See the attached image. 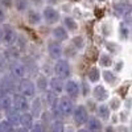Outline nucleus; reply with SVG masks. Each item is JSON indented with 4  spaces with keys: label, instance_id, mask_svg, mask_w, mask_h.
Instances as JSON below:
<instances>
[{
    "label": "nucleus",
    "instance_id": "c756f323",
    "mask_svg": "<svg viewBox=\"0 0 132 132\" xmlns=\"http://www.w3.org/2000/svg\"><path fill=\"white\" fill-rule=\"evenodd\" d=\"M15 126L11 124L7 119L0 120V132H15Z\"/></svg>",
    "mask_w": 132,
    "mask_h": 132
},
{
    "label": "nucleus",
    "instance_id": "39448f33",
    "mask_svg": "<svg viewBox=\"0 0 132 132\" xmlns=\"http://www.w3.org/2000/svg\"><path fill=\"white\" fill-rule=\"evenodd\" d=\"M17 91L21 93L23 95H25L29 99L35 98L36 94H37V89H36L35 81H32L30 78H27V77L23 78V79H20L19 83H17Z\"/></svg>",
    "mask_w": 132,
    "mask_h": 132
},
{
    "label": "nucleus",
    "instance_id": "b1692460",
    "mask_svg": "<svg viewBox=\"0 0 132 132\" xmlns=\"http://www.w3.org/2000/svg\"><path fill=\"white\" fill-rule=\"evenodd\" d=\"M45 99H46V104H48V107L53 111V110L57 107V103H58L60 95H57L56 93H53V91L48 90V91L45 93Z\"/></svg>",
    "mask_w": 132,
    "mask_h": 132
},
{
    "label": "nucleus",
    "instance_id": "f03ea898",
    "mask_svg": "<svg viewBox=\"0 0 132 132\" xmlns=\"http://www.w3.org/2000/svg\"><path fill=\"white\" fill-rule=\"evenodd\" d=\"M53 73L56 77H60L63 81L71 78V73H73V68H71V63L68 58H60L57 61H54L53 65Z\"/></svg>",
    "mask_w": 132,
    "mask_h": 132
},
{
    "label": "nucleus",
    "instance_id": "a211bd4d",
    "mask_svg": "<svg viewBox=\"0 0 132 132\" xmlns=\"http://www.w3.org/2000/svg\"><path fill=\"white\" fill-rule=\"evenodd\" d=\"M62 25L68 29L69 33H74V32H78L79 29V24H78V21H77L73 16L70 15H66L62 17Z\"/></svg>",
    "mask_w": 132,
    "mask_h": 132
},
{
    "label": "nucleus",
    "instance_id": "ea45409f",
    "mask_svg": "<svg viewBox=\"0 0 132 132\" xmlns=\"http://www.w3.org/2000/svg\"><path fill=\"white\" fill-rule=\"evenodd\" d=\"M3 44V24H0V45Z\"/></svg>",
    "mask_w": 132,
    "mask_h": 132
},
{
    "label": "nucleus",
    "instance_id": "1a4fd4ad",
    "mask_svg": "<svg viewBox=\"0 0 132 132\" xmlns=\"http://www.w3.org/2000/svg\"><path fill=\"white\" fill-rule=\"evenodd\" d=\"M12 106L16 110H19L20 112H27V111H29V108H30V101H29V98H27L25 95L16 91V93L12 94Z\"/></svg>",
    "mask_w": 132,
    "mask_h": 132
},
{
    "label": "nucleus",
    "instance_id": "2f4dec72",
    "mask_svg": "<svg viewBox=\"0 0 132 132\" xmlns=\"http://www.w3.org/2000/svg\"><path fill=\"white\" fill-rule=\"evenodd\" d=\"M90 93H91V89H90L89 83H87V82H82L81 83V94L83 96H86V95H89Z\"/></svg>",
    "mask_w": 132,
    "mask_h": 132
},
{
    "label": "nucleus",
    "instance_id": "ddd939ff",
    "mask_svg": "<svg viewBox=\"0 0 132 132\" xmlns=\"http://www.w3.org/2000/svg\"><path fill=\"white\" fill-rule=\"evenodd\" d=\"M52 38L57 40L60 42H65V41L70 40V33L68 32V29H66L62 24H57L52 29Z\"/></svg>",
    "mask_w": 132,
    "mask_h": 132
},
{
    "label": "nucleus",
    "instance_id": "bb28decb",
    "mask_svg": "<svg viewBox=\"0 0 132 132\" xmlns=\"http://www.w3.org/2000/svg\"><path fill=\"white\" fill-rule=\"evenodd\" d=\"M70 44L78 52H81L85 48V45H86V40H85V37L82 35H75V36H73L70 38Z\"/></svg>",
    "mask_w": 132,
    "mask_h": 132
},
{
    "label": "nucleus",
    "instance_id": "dca6fc26",
    "mask_svg": "<svg viewBox=\"0 0 132 132\" xmlns=\"http://www.w3.org/2000/svg\"><path fill=\"white\" fill-rule=\"evenodd\" d=\"M35 85H36L37 93H46L49 90V77H46V74L44 73H38L36 77Z\"/></svg>",
    "mask_w": 132,
    "mask_h": 132
},
{
    "label": "nucleus",
    "instance_id": "6ab92c4d",
    "mask_svg": "<svg viewBox=\"0 0 132 132\" xmlns=\"http://www.w3.org/2000/svg\"><path fill=\"white\" fill-rule=\"evenodd\" d=\"M86 128L89 132H101L103 126H102V122L99 118H95V116H90L89 120L86 122Z\"/></svg>",
    "mask_w": 132,
    "mask_h": 132
},
{
    "label": "nucleus",
    "instance_id": "2eb2a0df",
    "mask_svg": "<svg viewBox=\"0 0 132 132\" xmlns=\"http://www.w3.org/2000/svg\"><path fill=\"white\" fill-rule=\"evenodd\" d=\"M91 95L94 98V101L103 103L104 101H107L108 98V91L103 85H95L91 89Z\"/></svg>",
    "mask_w": 132,
    "mask_h": 132
},
{
    "label": "nucleus",
    "instance_id": "a19ab883",
    "mask_svg": "<svg viewBox=\"0 0 132 132\" xmlns=\"http://www.w3.org/2000/svg\"><path fill=\"white\" fill-rule=\"evenodd\" d=\"M77 132H89V131H87V128H79Z\"/></svg>",
    "mask_w": 132,
    "mask_h": 132
},
{
    "label": "nucleus",
    "instance_id": "9d476101",
    "mask_svg": "<svg viewBox=\"0 0 132 132\" xmlns=\"http://www.w3.org/2000/svg\"><path fill=\"white\" fill-rule=\"evenodd\" d=\"M63 93L74 101V99H77L81 95V83L78 81L73 79V78L66 79L65 81V91Z\"/></svg>",
    "mask_w": 132,
    "mask_h": 132
},
{
    "label": "nucleus",
    "instance_id": "f3484780",
    "mask_svg": "<svg viewBox=\"0 0 132 132\" xmlns=\"http://www.w3.org/2000/svg\"><path fill=\"white\" fill-rule=\"evenodd\" d=\"M4 115H5V119L11 124H13L15 127H19L20 126V119H21V112L19 110H16L13 106L8 108L7 111H4Z\"/></svg>",
    "mask_w": 132,
    "mask_h": 132
},
{
    "label": "nucleus",
    "instance_id": "9b49d317",
    "mask_svg": "<svg viewBox=\"0 0 132 132\" xmlns=\"http://www.w3.org/2000/svg\"><path fill=\"white\" fill-rule=\"evenodd\" d=\"M89 111H87L86 106L83 104H78L75 106L74 111H73V119L74 122L78 124V126H82V124H86V122L89 120Z\"/></svg>",
    "mask_w": 132,
    "mask_h": 132
},
{
    "label": "nucleus",
    "instance_id": "5701e85b",
    "mask_svg": "<svg viewBox=\"0 0 132 132\" xmlns=\"http://www.w3.org/2000/svg\"><path fill=\"white\" fill-rule=\"evenodd\" d=\"M12 107V94L2 93L0 94V111H7Z\"/></svg>",
    "mask_w": 132,
    "mask_h": 132
},
{
    "label": "nucleus",
    "instance_id": "7c9ffc66",
    "mask_svg": "<svg viewBox=\"0 0 132 132\" xmlns=\"http://www.w3.org/2000/svg\"><path fill=\"white\" fill-rule=\"evenodd\" d=\"M50 132H65V126L60 119H56L52 123V131Z\"/></svg>",
    "mask_w": 132,
    "mask_h": 132
},
{
    "label": "nucleus",
    "instance_id": "c9c22d12",
    "mask_svg": "<svg viewBox=\"0 0 132 132\" xmlns=\"http://www.w3.org/2000/svg\"><path fill=\"white\" fill-rule=\"evenodd\" d=\"M5 20H7V12H5V9L0 5V24L5 23Z\"/></svg>",
    "mask_w": 132,
    "mask_h": 132
},
{
    "label": "nucleus",
    "instance_id": "6e6552de",
    "mask_svg": "<svg viewBox=\"0 0 132 132\" xmlns=\"http://www.w3.org/2000/svg\"><path fill=\"white\" fill-rule=\"evenodd\" d=\"M24 19H25V23L29 27H38L44 21L42 20V12L38 8H35V7H30L24 13Z\"/></svg>",
    "mask_w": 132,
    "mask_h": 132
},
{
    "label": "nucleus",
    "instance_id": "473e14b6",
    "mask_svg": "<svg viewBox=\"0 0 132 132\" xmlns=\"http://www.w3.org/2000/svg\"><path fill=\"white\" fill-rule=\"evenodd\" d=\"M13 2L15 0H0V5L4 9H11L13 8Z\"/></svg>",
    "mask_w": 132,
    "mask_h": 132
},
{
    "label": "nucleus",
    "instance_id": "4468645a",
    "mask_svg": "<svg viewBox=\"0 0 132 132\" xmlns=\"http://www.w3.org/2000/svg\"><path fill=\"white\" fill-rule=\"evenodd\" d=\"M49 90L56 93L57 95H61L65 91V81L56 75L50 77L49 78Z\"/></svg>",
    "mask_w": 132,
    "mask_h": 132
},
{
    "label": "nucleus",
    "instance_id": "4c0bfd02",
    "mask_svg": "<svg viewBox=\"0 0 132 132\" xmlns=\"http://www.w3.org/2000/svg\"><path fill=\"white\" fill-rule=\"evenodd\" d=\"M15 132H29V129H27V128H24V127H17L16 129H15Z\"/></svg>",
    "mask_w": 132,
    "mask_h": 132
},
{
    "label": "nucleus",
    "instance_id": "a878e982",
    "mask_svg": "<svg viewBox=\"0 0 132 132\" xmlns=\"http://www.w3.org/2000/svg\"><path fill=\"white\" fill-rule=\"evenodd\" d=\"M13 8L17 11L19 13H25L30 8V2L29 0H15L13 2Z\"/></svg>",
    "mask_w": 132,
    "mask_h": 132
},
{
    "label": "nucleus",
    "instance_id": "20e7f679",
    "mask_svg": "<svg viewBox=\"0 0 132 132\" xmlns=\"http://www.w3.org/2000/svg\"><path fill=\"white\" fill-rule=\"evenodd\" d=\"M8 68H9V74L17 81L25 78L27 74H28V68H27L25 62L19 60V58L11 61L9 65H8Z\"/></svg>",
    "mask_w": 132,
    "mask_h": 132
},
{
    "label": "nucleus",
    "instance_id": "4be33fe9",
    "mask_svg": "<svg viewBox=\"0 0 132 132\" xmlns=\"http://www.w3.org/2000/svg\"><path fill=\"white\" fill-rule=\"evenodd\" d=\"M102 78V71L99 70L98 66H91L87 71V81L89 83H98L99 79Z\"/></svg>",
    "mask_w": 132,
    "mask_h": 132
},
{
    "label": "nucleus",
    "instance_id": "72a5a7b5",
    "mask_svg": "<svg viewBox=\"0 0 132 132\" xmlns=\"http://www.w3.org/2000/svg\"><path fill=\"white\" fill-rule=\"evenodd\" d=\"M29 132H46V131H45V127L41 123H35V126L29 129Z\"/></svg>",
    "mask_w": 132,
    "mask_h": 132
},
{
    "label": "nucleus",
    "instance_id": "0eeeda50",
    "mask_svg": "<svg viewBox=\"0 0 132 132\" xmlns=\"http://www.w3.org/2000/svg\"><path fill=\"white\" fill-rule=\"evenodd\" d=\"M17 30L8 23H3V44L5 46H13L17 41Z\"/></svg>",
    "mask_w": 132,
    "mask_h": 132
},
{
    "label": "nucleus",
    "instance_id": "37998d69",
    "mask_svg": "<svg viewBox=\"0 0 132 132\" xmlns=\"http://www.w3.org/2000/svg\"><path fill=\"white\" fill-rule=\"evenodd\" d=\"M98 2H103V0H98Z\"/></svg>",
    "mask_w": 132,
    "mask_h": 132
},
{
    "label": "nucleus",
    "instance_id": "423d86ee",
    "mask_svg": "<svg viewBox=\"0 0 132 132\" xmlns=\"http://www.w3.org/2000/svg\"><path fill=\"white\" fill-rule=\"evenodd\" d=\"M46 53H48L49 58H52L54 61L62 58L63 57V45H62V42L54 40V38L49 40L46 42Z\"/></svg>",
    "mask_w": 132,
    "mask_h": 132
},
{
    "label": "nucleus",
    "instance_id": "cd10ccee",
    "mask_svg": "<svg viewBox=\"0 0 132 132\" xmlns=\"http://www.w3.org/2000/svg\"><path fill=\"white\" fill-rule=\"evenodd\" d=\"M96 112H98L99 119L107 120V119L110 118V107L102 103V104H99V106H98V108H96Z\"/></svg>",
    "mask_w": 132,
    "mask_h": 132
},
{
    "label": "nucleus",
    "instance_id": "79ce46f5",
    "mask_svg": "<svg viewBox=\"0 0 132 132\" xmlns=\"http://www.w3.org/2000/svg\"><path fill=\"white\" fill-rule=\"evenodd\" d=\"M65 132H74L71 128H65Z\"/></svg>",
    "mask_w": 132,
    "mask_h": 132
},
{
    "label": "nucleus",
    "instance_id": "7ed1b4c3",
    "mask_svg": "<svg viewBox=\"0 0 132 132\" xmlns=\"http://www.w3.org/2000/svg\"><path fill=\"white\" fill-rule=\"evenodd\" d=\"M41 12H42L44 23L49 27H54V25L60 24V21L62 19L60 9H57V7H53V5H45Z\"/></svg>",
    "mask_w": 132,
    "mask_h": 132
},
{
    "label": "nucleus",
    "instance_id": "393cba45",
    "mask_svg": "<svg viewBox=\"0 0 132 132\" xmlns=\"http://www.w3.org/2000/svg\"><path fill=\"white\" fill-rule=\"evenodd\" d=\"M112 63H114V60H112V57L110 56L108 53H102L101 56H99V58H98V65L101 66V68H103V69L111 68Z\"/></svg>",
    "mask_w": 132,
    "mask_h": 132
},
{
    "label": "nucleus",
    "instance_id": "f704fd0d",
    "mask_svg": "<svg viewBox=\"0 0 132 132\" xmlns=\"http://www.w3.org/2000/svg\"><path fill=\"white\" fill-rule=\"evenodd\" d=\"M30 2V7H35V8H40L45 4V0H29Z\"/></svg>",
    "mask_w": 132,
    "mask_h": 132
},
{
    "label": "nucleus",
    "instance_id": "f8f14e48",
    "mask_svg": "<svg viewBox=\"0 0 132 132\" xmlns=\"http://www.w3.org/2000/svg\"><path fill=\"white\" fill-rule=\"evenodd\" d=\"M0 82H2V87H3L4 93L13 94V93L17 91V83H19V81L15 79L11 74H7V75L3 77V78H0Z\"/></svg>",
    "mask_w": 132,
    "mask_h": 132
},
{
    "label": "nucleus",
    "instance_id": "e433bc0d",
    "mask_svg": "<svg viewBox=\"0 0 132 132\" xmlns=\"http://www.w3.org/2000/svg\"><path fill=\"white\" fill-rule=\"evenodd\" d=\"M45 3H46V5H53V7H56V5L61 4V0H45Z\"/></svg>",
    "mask_w": 132,
    "mask_h": 132
},
{
    "label": "nucleus",
    "instance_id": "412c9836",
    "mask_svg": "<svg viewBox=\"0 0 132 132\" xmlns=\"http://www.w3.org/2000/svg\"><path fill=\"white\" fill-rule=\"evenodd\" d=\"M20 126L24 127L27 129H30L35 126V116H33L29 111L27 112H21V119H20Z\"/></svg>",
    "mask_w": 132,
    "mask_h": 132
},
{
    "label": "nucleus",
    "instance_id": "c85d7f7f",
    "mask_svg": "<svg viewBox=\"0 0 132 132\" xmlns=\"http://www.w3.org/2000/svg\"><path fill=\"white\" fill-rule=\"evenodd\" d=\"M102 77H103V79L108 83V85H112V83H115L116 82V75L111 71V70H108V69H104L103 71H102Z\"/></svg>",
    "mask_w": 132,
    "mask_h": 132
},
{
    "label": "nucleus",
    "instance_id": "f257e3e1",
    "mask_svg": "<svg viewBox=\"0 0 132 132\" xmlns=\"http://www.w3.org/2000/svg\"><path fill=\"white\" fill-rule=\"evenodd\" d=\"M74 108H75V106H74L73 99L66 95V96H60L57 107L54 108L52 112L54 115H57L58 118H68V116L73 115Z\"/></svg>",
    "mask_w": 132,
    "mask_h": 132
},
{
    "label": "nucleus",
    "instance_id": "58836bf2",
    "mask_svg": "<svg viewBox=\"0 0 132 132\" xmlns=\"http://www.w3.org/2000/svg\"><path fill=\"white\" fill-rule=\"evenodd\" d=\"M118 106H119L118 99H114V101L111 102V108H118Z\"/></svg>",
    "mask_w": 132,
    "mask_h": 132
},
{
    "label": "nucleus",
    "instance_id": "aec40b11",
    "mask_svg": "<svg viewBox=\"0 0 132 132\" xmlns=\"http://www.w3.org/2000/svg\"><path fill=\"white\" fill-rule=\"evenodd\" d=\"M29 112L35 118H40L41 116V114H42V103H41V99L40 98H37V96L32 98Z\"/></svg>",
    "mask_w": 132,
    "mask_h": 132
}]
</instances>
